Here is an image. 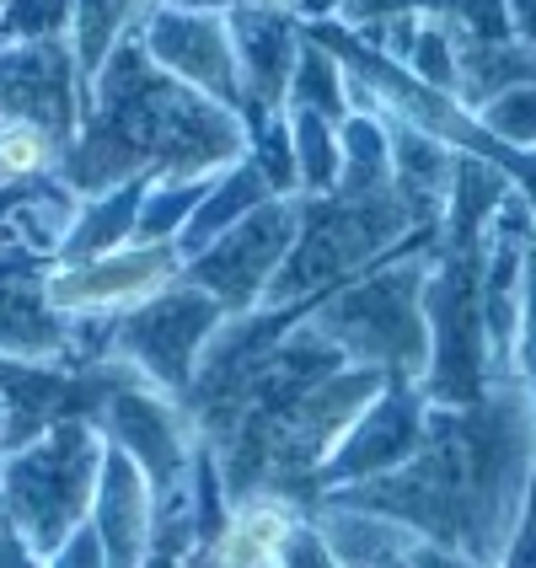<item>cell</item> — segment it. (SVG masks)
<instances>
[{"label":"cell","instance_id":"1","mask_svg":"<svg viewBox=\"0 0 536 568\" xmlns=\"http://www.w3.org/2000/svg\"><path fill=\"white\" fill-rule=\"evenodd\" d=\"M532 483L536 403L526 381L505 376L473 408H429V440L408 467L322 499L386 515L418 541L499 568L520 520L532 515Z\"/></svg>","mask_w":536,"mask_h":568},{"label":"cell","instance_id":"2","mask_svg":"<svg viewBox=\"0 0 536 568\" xmlns=\"http://www.w3.org/2000/svg\"><path fill=\"white\" fill-rule=\"evenodd\" d=\"M247 151V119L156 70L129 32L92 75L81 134L64 151L60 183L75 199H92L134 178H215Z\"/></svg>","mask_w":536,"mask_h":568},{"label":"cell","instance_id":"3","mask_svg":"<svg viewBox=\"0 0 536 568\" xmlns=\"http://www.w3.org/2000/svg\"><path fill=\"white\" fill-rule=\"evenodd\" d=\"M441 247V225L418 231L371 274L316 301L306 322L348 365L381 371L386 381H424L429 371V322H424V280Z\"/></svg>","mask_w":536,"mask_h":568},{"label":"cell","instance_id":"4","mask_svg":"<svg viewBox=\"0 0 536 568\" xmlns=\"http://www.w3.org/2000/svg\"><path fill=\"white\" fill-rule=\"evenodd\" d=\"M418 231H429V225L403 204L397 189L360 193V199H344V193L301 199V236H295V247L284 257L280 280H274L263 306L312 312L316 301H327L333 290L371 274Z\"/></svg>","mask_w":536,"mask_h":568},{"label":"cell","instance_id":"5","mask_svg":"<svg viewBox=\"0 0 536 568\" xmlns=\"http://www.w3.org/2000/svg\"><path fill=\"white\" fill-rule=\"evenodd\" d=\"M108 440L92 418H60L49 435L0 456V515L32 552H60L75 526H87L102 477Z\"/></svg>","mask_w":536,"mask_h":568},{"label":"cell","instance_id":"6","mask_svg":"<svg viewBox=\"0 0 536 568\" xmlns=\"http://www.w3.org/2000/svg\"><path fill=\"white\" fill-rule=\"evenodd\" d=\"M483 253H441L424 280V322H429V371L418 381L429 408H473L494 386L488 333H483Z\"/></svg>","mask_w":536,"mask_h":568},{"label":"cell","instance_id":"7","mask_svg":"<svg viewBox=\"0 0 536 568\" xmlns=\"http://www.w3.org/2000/svg\"><path fill=\"white\" fill-rule=\"evenodd\" d=\"M92 424L102 429V440L124 450L145 473V483L156 488V520L193 509V467H199L204 440H199V424L178 397L156 392L151 381H129L97 408Z\"/></svg>","mask_w":536,"mask_h":568},{"label":"cell","instance_id":"8","mask_svg":"<svg viewBox=\"0 0 536 568\" xmlns=\"http://www.w3.org/2000/svg\"><path fill=\"white\" fill-rule=\"evenodd\" d=\"M225 322L231 316L221 312V301H210L199 284L183 280L172 290H161L156 301H145V306L124 312L119 322H108V354L124 359L129 371H140L156 392L183 403L193 376H199L204 348L215 344V333Z\"/></svg>","mask_w":536,"mask_h":568},{"label":"cell","instance_id":"9","mask_svg":"<svg viewBox=\"0 0 536 568\" xmlns=\"http://www.w3.org/2000/svg\"><path fill=\"white\" fill-rule=\"evenodd\" d=\"M178 242H129L119 253L87 257V263H49L43 295L70 322H119L124 312L156 301L161 290L183 284Z\"/></svg>","mask_w":536,"mask_h":568},{"label":"cell","instance_id":"10","mask_svg":"<svg viewBox=\"0 0 536 568\" xmlns=\"http://www.w3.org/2000/svg\"><path fill=\"white\" fill-rule=\"evenodd\" d=\"M295 236H301V199H269L263 210H253L242 225H231L221 242H210L193 257L183 280L199 284L210 301H221L225 316L263 312Z\"/></svg>","mask_w":536,"mask_h":568},{"label":"cell","instance_id":"11","mask_svg":"<svg viewBox=\"0 0 536 568\" xmlns=\"http://www.w3.org/2000/svg\"><path fill=\"white\" fill-rule=\"evenodd\" d=\"M134 38L151 54L156 70L183 81L189 92L221 102L242 113V75H236V49H231V22L225 11H199L183 0H145L134 17Z\"/></svg>","mask_w":536,"mask_h":568},{"label":"cell","instance_id":"12","mask_svg":"<svg viewBox=\"0 0 536 568\" xmlns=\"http://www.w3.org/2000/svg\"><path fill=\"white\" fill-rule=\"evenodd\" d=\"M87 97L92 87L75 64L70 38L0 43V124H43L64 145H75Z\"/></svg>","mask_w":536,"mask_h":568},{"label":"cell","instance_id":"13","mask_svg":"<svg viewBox=\"0 0 536 568\" xmlns=\"http://www.w3.org/2000/svg\"><path fill=\"white\" fill-rule=\"evenodd\" d=\"M429 440V403L413 381H386L371 408L360 413V424L344 435V445L322 462V473L312 483V505L322 494H338V488H354V483H371V477H386L397 467H408L413 456Z\"/></svg>","mask_w":536,"mask_h":568},{"label":"cell","instance_id":"14","mask_svg":"<svg viewBox=\"0 0 536 568\" xmlns=\"http://www.w3.org/2000/svg\"><path fill=\"white\" fill-rule=\"evenodd\" d=\"M231 22V49H236V75H242V119L247 134L274 124L290 108V81L306 49V28L295 11L284 6H247V11H225Z\"/></svg>","mask_w":536,"mask_h":568},{"label":"cell","instance_id":"15","mask_svg":"<svg viewBox=\"0 0 536 568\" xmlns=\"http://www.w3.org/2000/svg\"><path fill=\"white\" fill-rule=\"evenodd\" d=\"M87 526L97 531L113 568H140L156 547V488L113 445L102 456V477H97V499Z\"/></svg>","mask_w":536,"mask_h":568},{"label":"cell","instance_id":"16","mask_svg":"<svg viewBox=\"0 0 536 568\" xmlns=\"http://www.w3.org/2000/svg\"><path fill=\"white\" fill-rule=\"evenodd\" d=\"M306 520V505H295L290 494H247V499H231L221 531L210 541H199L210 552L215 568H280V552L290 531Z\"/></svg>","mask_w":536,"mask_h":568},{"label":"cell","instance_id":"17","mask_svg":"<svg viewBox=\"0 0 536 568\" xmlns=\"http://www.w3.org/2000/svg\"><path fill=\"white\" fill-rule=\"evenodd\" d=\"M0 359H28V365L75 359V322L49 306L43 274H17L0 284Z\"/></svg>","mask_w":536,"mask_h":568},{"label":"cell","instance_id":"18","mask_svg":"<svg viewBox=\"0 0 536 568\" xmlns=\"http://www.w3.org/2000/svg\"><path fill=\"white\" fill-rule=\"evenodd\" d=\"M306 520L316 526V537L327 541V552H333L338 568H392L397 558H408L418 547V537L408 526H397L386 515H371V509L333 505V499H316L306 509Z\"/></svg>","mask_w":536,"mask_h":568},{"label":"cell","instance_id":"19","mask_svg":"<svg viewBox=\"0 0 536 568\" xmlns=\"http://www.w3.org/2000/svg\"><path fill=\"white\" fill-rule=\"evenodd\" d=\"M269 199H280V193H274V183L263 178V166L253 161V151H247L236 166H225L221 178L210 183L204 204H199V210H193V221L183 225V236H178V253H183V263H193V257L204 253L210 242H221L231 225H242L253 210H263Z\"/></svg>","mask_w":536,"mask_h":568},{"label":"cell","instance_id":"20","mask_svg":"<svg viewBox=\"0 0 536 568\" xmlns=\"http://www.w3.org/2000/svg\"><path fill=\"white\" fill-rule=\"evenodd\" d=\"M151 183H156V178H134V183H119V189L81 199L75 225H70V236H64V247L54 263H87V257L119 253L129 242H140V210H145Z\"/></svg>","mask_w":536,"mask_h":568},{"label":"cell","instance_id":"21","mask_svg":"<svg viewBox=\"0 0 536 568\" xmlns=\"http://www.w3.org/2000/svg\"><path fill=\"white\" fill-rule=\"evenodd\" d=\"M284 129H290V156H295V183L301 199H327L338 189V172H344V151H338V129L322 113L306 108H284Z\"/></svg>","mask_w":536,"mask_h":568},{"label":"cell","instance_id":"22","mask_svg":"<svg viewBox=\"0 0 536 568\" xmlns=\"http://www.w3.org/2000/svg\"><path fill=\"white\" fill-rule=\"evenodd\" d=\"M338 151H344V172H338V189L344 199L360 193H381L392 189V129L376 113H348L338 129Z\"/></svg>","mask_w":536,"mask_h":568},{"label":"cell","instance_id":"23","mask_svg":"<svg viewBox=\"0 0 536 568\" xmlns=\"http://www.w3.org/2000/svg\"><path fill=\"white\" fill-rule=\"evenodd\" d=\"M145 0H70V49H75V64L92 87V75L108 64V54L134 32V17H140Z\"/></svg>","mask_w":536,"mask_h":568},{"label":"cell","instance_id":"24","mask_svg":"<svg viewBox=\"0 0 536 568\" xmlns=\"http://www.w3.org/2000/svg\"><path fill=\"white\" fill-rule=\"evenodd\" d=\"M290 108H306V113H322L333 124H344L354 113L348 102V70L333 49H322L316 38H306L301 49V64H295V81H290Z\"/></svg>","mask_w":536,"mask_h":568},{"label":"cell","instance_id":"25","mask_svg":"<svg viewBox=\"0 0 536 568\" xmlns=\"http://www.w3.org/2000/svg\"><path fill=\"white\" fill-rule=\"evenodd\" d=\"M64 151L70 145L60 134H49L43 124H0V189L60 178Z\"/></svg>","mask_w":536,"mask_h":568},{"label":"cell","instance_id":"26","mask_svg":"<svg viewBox=\"0 0 536 568\" xmlns=\"http://www.w3.org/2000/svg\"><path fill=\"white\" fill-rule=\"evenodd\" d=\"M215 178H156L145 193V210H140V242H178Z\"/></svg>","mask_w":536,"mask_h":568},{"label":"cell","instance_id":"27","mask_svg":"<svg viewBox=\"0 0 536 568\" xmlns=\"http://www.w3.org/2000/svg\"><path fill=\"white\" fill-rule=\"evenodd\" d=\"M477 124L488 129L499 145H509V151L536 156V87H520V92L494 97L488 108H477Z\"/></svg>","mask_w":536,"mask_h":568},{"label":"cell","instance_id":"28","mask_svg":"<svg viewBox=\"0 0 536 568\" xmlns=\"http://www.w3.org/2000/svg\"><path fill=\"white\" fill-rule=\"evenodd\" d=\"M49 568H113V564H108V552H102L92 526H75L60 552H49Z\"/></svg>","mask_w":536,"mask_h":568},{"label":"cell","instance_id":"29","mask_svg":"<svg viewBox=\"0 0 536 568\" xmlns=\"http://www.w3.org/2000/svg\"><path fill=\"white\" fill-rule=\"evenodd\" d=\"M0 568H49V558L32 552V541H22L6 526V531H0Z\"/></svg>","mask_w":536,"mask_h":568},{"label":"cell","instance_id":"30","mask_svg":"<svg viewBox=\"0 0 536 568\" xmlns=\"http://www.w3.org/2000/svg\"><path fill=\"white\" fill-rule=\"evenodd\" d=\"M499 568H536V515L520 520V531L509 541V552L499 558Z\"/></svg>","mask_w":536,"mask_h":568},{"label":"cell","instance_id":"31","mask_svg":"<svg viewBox=\"0 0 536 568\" xmlns=\"http://www.w3.org/2000/svg\"><path fill=\"white\" fill-rule=\"evenodd\" d=\"M413 568H483V564L451 552V547H435V541H418V547H413Z\"/></svg>","mask_w":536,"mask_h":568},{"label":"cell","instance_id":"32","mask_svg":"<svg viewBox=\"0 0 536 568\" xmlns=\"http://www.w3.org/2000/svg\"><path fill=\"white\" fill-rule=\"evenodd\" d=\"M505 6H509V28H515V38L536 54V0H505Z\"/></svg>","mask_w":536,"mask_h":568},{"label":"cell","instance_id":"33","mask_svg":"<svg viewBox=\"0 0 536 568\" xmlns=\"http://www.w3.org/2000/svg\"><path fill=\"white\" fill-rule=\"evenodd\" d=\"M183 6H199V11H247V6H284V11H295L301 0H183Z\"/></svg>","mask_w":536,"mask_h":568},{"label":"cell","instance_id":"34","mask_svg":"<svg viewBox=\"0 0 536 568\" xmlns=\"http://www.w3.org/2000/svg\"><path fill=\"white\" fill-rule=\"evenodd\" d=\"M338 11H344V0H301L295 6L301 22H338Z\"/></svg>","mask_w":536,"mask_h":568},{"label":"cell","instance_id":"35","mask_svg":"<svg viewBox=\"0 0 536 568\" xmlns=\"http://www.w3.org/2000/svg\"><path fill=\"white\" fill-rule=\"evenodd\" d=\"M189 568H215V564H210V552H204V547H193V552H189Z\"/></svg>","mask_w":536,"mask_h":568},{"label":"cell","instance_id":"36","mask_svg":"<svg viewBox=\"0 0 536 568\" xmlns=\"http://www.w3.org/2000/svg\"><path fill=\"white\" fill-rule=\"evenodd\" d=\"M0 531H6V515H0Z\"/></svg>","mask_w":536,"mask_h":568}]
</instances>
